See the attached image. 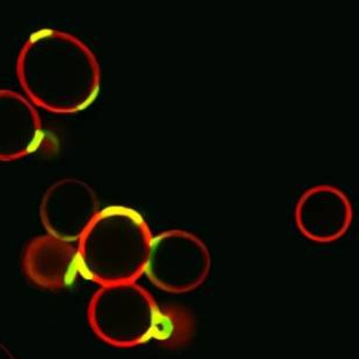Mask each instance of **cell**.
<instances>
[{"mask_svg": "<svg viewBox=\"0 0 359 359\" xmlns=\"http://www.w3.org/2000/svg\"><path fill=\"white\" fill-rule=\"evenodd\" d=\"M151 239L140 216L118 219L108 209L79 239L80 273L101 287L135 282L147 267Z\"/></svg>", "mask_w": 359, "mask_h": 359, "instance_id": "6da1fadb", "label": "cell"}, {"mask_svg": "<svg viewBox=\"0 0 359 359\" xmlns=\"http://www.w3.org/2000/svg\"><path fill=\"white\" fill-rule=\"evenodd\" d=\"M212 260L199 239L184 232H168L151 239L144 274L169 294H187L206 281Z\"/></svg>", "mask_w": 359, "mask_h": 359, "instance_id": "3957f363", "label": "cell"}, {"mask_svg": "<svg viewBox=\"0 0 359 359\" xmlns=\"http://www.w3.org/2000/svg\"><path fill=\"white\" fill-rule=\"evenodd\" d=\"M23 268L30 281L43 289H65L80 273L78 248L53 236H42L27 246Z\"/></svg>", "mask_w": 359, "mask_h": 359, "instance_id": "277c9868", "label": "cell"}, {"mask_svg": "<svg viewBox=\"0 0 359 359\" xmlns=\"http://www.w3.org/2000/svg\"><path fill=\"white\" fill-rule=\"evenodd\" d=\"M95 335L116 348H133L162 332V313L151 294L135 282L102 285L89 302Z\"/></svg>", "mask_w": 359, "mask_h": 359, "instance_id": "7a4b0ae2", "label": "cell"}, {"mask_svg": "<svg viewBox=\"0 0 359 359\" xmlns=\"http://www.w3.org/2000/svg\"><path fill=\"white\" fill-rule=\"evenodd\" d=\"M0 359H15L12 351L1 342H0Z\"/></svg>", "mask_w": 359, "mask_h": 359, "instance_id": "5b68a950", "label": "cell"}]
</instances>
